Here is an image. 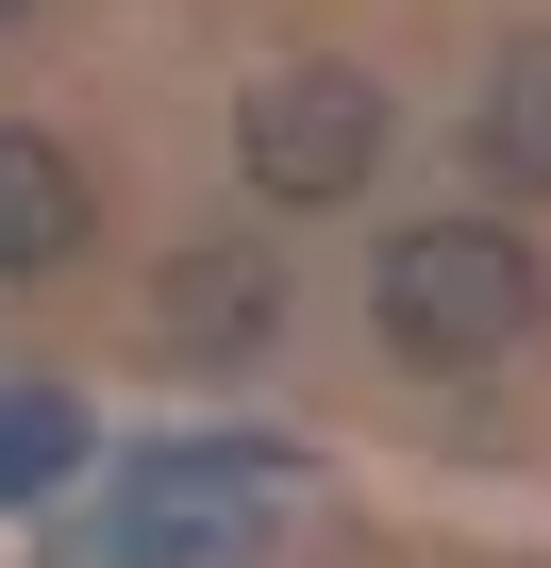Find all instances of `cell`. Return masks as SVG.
<instances>
[{
	"mask_svg": "<svg viewBox=\"0 0 551 568\" xmlns=\"http://www.w3.org/2000/svg\"><path fill=\"white\" fill-rule=\"evenodd\" d=\"M68 251H84V168H68L51 134L0 118V284H34V267H68Z\"/></svg>",
	"mask_w": 551,
	"mask_h": 568,
	"instance_id": "obj_3",
	"label": "cell"
},
{
	"mask_svg": "<svg viewBox=\"0 0 551 568\" xmlns=\"http://www.w3.org/2000/svg\"><path fill=\"white\" fill-rule=\"evenodd\" d=\"M368 318H385L401 368H501V352L534 335V251H518L501 217H418V234H385Z\"/></svg>",
	"mask_w": 551,
	"mask_h": 568,
	"instance_id": "obj_1",
	"label": "cell"
},
{
	"mask_svg": "<svg viewBox=\"0 0 551 568\" xmlns=\"http://www.w3.org/2000/svg\"><path fill=\"white\" fill-rule=\"evenodd\" d=\"M167 318L184 335H217V352H251V318H267V267L234 251V267H167Z\"/></svg>",
	"mask_w": 551,
	"mask_h": 568,
	"instance_id": "obj_6",
	"label": "cell"
},
{
	"mask_svg": "<svg viewBox=\"0 0 551 568\" xmlns=\"http://www.w3.org/2000/svg\"><path fill=\"white\" fill-rule=\"evenodd\" d=\"M234 551H251V501H217L201 468L134 485V568H234Z\"/></svg>",
	"mask_w": 551,
	"mask_h": 568,
	"instance_id": "obj_4",
	"label": "cell"
},
{
	"mask_svg": "<svg viewBox=\"0 0 551 568\" xmlns=\"http://www.w3.org/2000/svg\"><path fill=\"white\" fill-rule=\"evenodd\" d=\"M0 18H34V0H0Z\"/></svg>",
	"mask_w": 551,
	"mask_h": 568,
	"instance_id": "obj_8",
	"label": "cell"
},
{
	"mask_svg": "<svg viewBox=\"0 0 551 568\" xmlns=\"http://www.w3.org/2000/svg\"><path fill=\"white\" fill-rule=\"evenodd\" d=\"M234 151H251L267 201H351V184L385 168V84L335 68V51H302V68H267V84L234 101Z\"/></svg>",
	"mask_w": 551,
	"mask_h": 568,
	"instance_id": "obj_2",
	"label": "cell"
},
{
	"mask_svg": "<svg viewBox=\"0 0 551 568\" xmlns=\"http://www.w3.org/2000/svg\"><path fill=\"white\" fill-rule=\"evenodd\" d=\"M68 452H84V418H68L51 385H18V402H0V501H18V485H51Z\"/></svg>",
	"mask_w": 551,
	"mask_h": 568,
	"instance_id": "obj_7",
	"label": "cell"
},
{
	"mask_svg": "<svg viewBox=\"0 0 551 568\" xmlns=\"http://www.w3.org/2000/svg\"><path fill=\"white\" fill-rule=\"evenodd\" d=\"M484 168L501 184H551V34H518L484 68Z\"/></svg>",
	"mask_w": 551,
	"mask_h": 568,
	"instance_id": "obj_5",
	"label": "cell"
}]
</instances>
